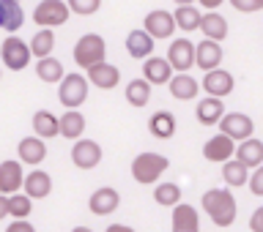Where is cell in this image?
<instances>
[{"mask_svg": "<svg viewBox=\"0 0 263 232\" xmlns=\"http://www.w3.org/2000/svg\"><path fill=\"white\" fill-rule=\"evenodd\" d=\"M203 210L217 227H230L236 221V197L230 194V188H209L203 194Z\"/></svg>", "mask_w": 263, "mask_h": 232, "instance_id": "1", "label": "cell"}, {"mask_svg": "<svg viewBox=\"0 0 263 232\" xmlns=\"http://www.w3.org/2000/svg\"><path fill=\"white\" fill-rule=\"evenodd\" d=\"M167 167H170L167 156H162V153H137L135 161H132V178H135L140 186H151L167 172Z\"/></svg>", "mask_w": 263, "mask_h": 232, "instance_id": "2", "label": "cell"}, {"mask_svg": "<svg viewBox=\"0 0 263 232\" xmlns=\"http://www.w3.org/2000/svg\"><path fill=\"white\" fill-rule=\"evenodd\" d=\"M58 101H61L66 110H80L88 98V79L82 74H63L61 82H58Z\"/></svg>", "mask_w": 263, "mask_h": 232, "instance_id": "3", "label": "cell"}, {"mask_svg": "<svg viewBox=\"0 0 263 232\" xmlns=\"http://www.w3.org/2000/svg\"><path fill=\"white\" fill-rule=\"evenodd\" d=\"M104 55H107V44L99 33H85V36H80V41L74 44V63H77L80 69L102 63Z\"/></svg>", "mask_w": 263, "mask_h": 232, "instance_id": "4", "label": "cell"}, {"mask_svg": "<svg viewBox=\"0 0 263 232\" xmlns=\"http://www.w3.org/2000/svg\"><path fill=\"white\" fill-rule=\"evenodd\" d=\"M69 6L63 0H41V3L33 8V22L39 28H58V25H66L69 22Z\"/></svg>", "mask_w": 263, "mask_h": 232, "instance_id": "5", "label": "cell"}, {"mask_svg": "<svg viewBox=\"0 0 263 232\" xmlns=\"http://www.w3.org/2000/svg\"><path fill=\"white\" fill-rule=\"evenodd\" d=\"M0 57H3L6 69L22 71V69H28V63H30V49L16 33H11L6 41H0Z\"/></svg>", "mask_w": 263, "mask_h": 232, "instance_id": "6", "label": "cell"}, {"mask_svg": "<svg viewBox=\"0 0 263 232\" xmlns=\"http://www.w3.org/2000/svg\"><path fill=\"white\" fill-rule=\"evenodd\" d=\"M219 131H222L225 137H230L233 142H241V139L252 137L255 123H252L250 115H241V112H228V115H222V118H219Z\"/></svg>", "mask_w": 263, "mask_h": 232, "instance_id": "7", "label": "cell"}, {"mask_svg": "<svg viewBox=\"0 0 263 232\" xmlns=\"http://www.w3.org/2000/svg\"><path fill=\"white\" fill-rule=\"evenodd\" d=\"M102 145L93 142V139H77L71 147V161L77 170H93L102 164Z\"/></svg>", "mask_w": 263, "mask_h": 232, "instance_id": "8", "label": "cell"}, {"mask_svg": "<svg viewBox=\"0 0 263 232\" xmlns=\"http://www.w3.org/2000/svg\"><path fill=\"white\" fill-rule=\"evenodd\" d=\"M143 30H145L154 41L170 38V36H173V30H176L173 14H170V11H164V8H154V11H148V14H145V19H143Z\"/></svg>", "mask_w": 263, "mask_h": 232, "instance_id": "9", "label": "cell"}, {"mask_svg": "<svg viewBox=\"0 0 263 232\" xmlns=\"http://www.w3.org/2000/svg\"><path fill=\"white\" fill-rule=\"evenodd\" d=\"M164 60L170 63V69L173 71H189L195 66V44L189 38H176L170 44V49H167V57Z\"/></svg>", "mask_w": 263, "mask_h": 232, "instance_id": "10", "label": "cell"}, {"mask_svg": "<svg viewBox=\"0 0 263 232\" xmlns=\"http://www.w3.org/2000/svg\"><path fill=\"white\" fill-rule=\"evenodd\" d=\"M200 90H205V93L214 96V98H225V96L233 93V74L225 71V69L205 71V77L200 82Z\"/></svg>", "mask_w": 263, "mask_h": 232, "instance_id": "11", "label": "cell"}, {"mask_svg": "<svg viewBox=\"0 0 263 232\" xmlns=\"http://www.w3.org/2000/svg\"><path fill=\"white\" fill-rule=\"evenodd\" d=\"M118 205H121V194L110 186L96 188V192L90 194V200H88V208H90L93 216H110V213L118 210Z\"/></svg>", "mask_w": 263, "mask_h": 232, "instance_id": "12", "label": "cell"}, {"mask_svg": "<svg viewBox=\"0 0 263 232\" xmlns=\"http://www.w3.org/2000/svg\"><path fill=\"white\" fill-rule=\"evenodd\" d=\"M88 79L93 82V88H102V90H112L115 85L121 82V71H118V66H112V63H93V66H88Z\"/></svg>", "mask_w": 263, "mask_h": 232, "instance_id": "13", "label": "cell"}, {"mask_svg": "<svg viewBox=\"0 0 263 232\" xmlns=\"http://www.w3.org/2000/svg\"><path fill=\"white\" fill-rule=\"evenodd\" d=\"M22 192L28 194L30 200H44V197L52 194V178H49L44 170H33L22 178Z\"/></svg>", "mask_w": 263, "mask_h": 232, "instance_id": "14", "label": "cell"}, {"mask_svg": "<svg viewBox=\"0 0 263 232\" xmlns=\"http://www.w3.org/2000/svg\"><path fill=\"white\" fill-rule=\"evenodd\" d=\"M233 159L241 161L247 170L260 167V164H263V142H260V139H255V137L241 139V142L236 145V151H233Z\"/></svg>", "mask_w": 263, "mask_h": 232, "instance_id": "15", "label": "cell"}, {"mask_svg": "<svg viewBox=\"0 0 263 232\" xmlns=\"http://www.w3.org/2000/svg\"><path fill=\"white\" fill-rule=\"evenodd\" d=\"M233 151H236V142L225 134L211 137L209 142L203 145V156H205V161H211V164H222V161L233 159Z\"/></svg>", "mask_w": 263, "mask_h": 232, "instance_id": "16", "label": "cell"}, {"mask_svg": "<svg viewBox=\"0 0 263 232\" xmlns=\"http://www.w3.org/2000/svg\"><path fill=\"white\" fill-rule=\"evenodd\" d=\"M22 164L16 159H8V161H0V194H14L22 188Z\"/></svg>", "mask_w": 263, "mask_h": 232, "instance_id": "17", "label": "cell"}, {"mask_svg": "<svg viewBox=\"0 0 263 232\" xmlns=\"http://www.w3.org/2000/svg\"><path fill=\"white\" fill-rule=\"evenodd\" d=\"M173 77V69L164 57H156V55H148L145 63H143V79L148 85H167V79Z\"/></svg>", "mask_w": 263, "mask_h": 232, "instance_id": "18", "label": "cell"}, {"mask_svg": "<svg viewBox=\"0 0 263 232\" xmlns=\"http://www.w3.org/2000/svg\"><path fill=\"white\" fill-rule=\"evenodd\" d=\"M197 28H200V33L209 41H219L228 36V19L222 16L219 11H205V14H200V22H197Z\"/></svg>", "mask_w": 263, "mask_h": 232, "instance_id": "19", "label": "cell"}, {"mask_svg": "<svg viewBox=\"0 0 263 232\" xmlns=\"http://www.w3.org/2000/svg\"><path fill=\"white\" fill-rule=\"evenodd\" d=\"M195 63H197V69H203V71L219 69V63H222V47L217 44V41L203 38L200 44L195 47Z\"/></svg>", "mask_w": 263, "mask_h": 232, "instance_id": "20", "label": "cell"}, {"mask_svg": "<svg viewBox=\"0 0 263 232\" xmlns=\"http://www.w3.org/2000/svg\"><path fill=\"white\" fill-rule=\"evenodd\" d=\"M16 153H20V164H30V167H36L47 159V145L44 139L39 137H25L20 139V145H16Z\"/></svg>", "mask_w": 263, "mask_h": 232, "instance_id": "21", "label": "cell"}, {"mask_svg": "<svg viewBox=\"0 0 263 232\" xmlns=\"http://www.w3.org/2000/svg\"><path fill=\"white\" fill-rule=\"evenodd\" d=\"M173 232H200V219L192 205H173Z\"/></svg>", "mask_w": 263, "mask_h": 232, "instance_id": "22", "label": "cell"}, {"mask_svg": "<svg viewBox=\"0 0 263 232\" xmlns=\"http://www.w3.org/2000/svg\"><path fill=\"white\" fill-rule=\"evenodd\" d=\"M82 131H85V115L80 110H66L61 118H58V137L80 139Z\"/></svg>", "mask_w": 263, "mask_h": 232, "instance_id": "23", "label": "cell"}, {"mask_svg": "<svg viewBox=\"0 0 263 232\" xmlns=\"http://www.w3.org/2000/svg\"><path fill=\"white\" fill-rule=\"evenodd\" d=\"M167 88H170V96L178 98V101H192V98L197 96V90H200V85H197L195 77H189L186 71L176 74V77L167 79Z\"/></svg>", "mask_w": 263, "mask_h": 232, "instance_id": "24", "label": "cell"}, {"mask_svg": "<svg viewBox=\"0 0 263 232\" xmlns=\"http://www.w3.org/2000/svg\"><path fill=\"white\" fill-rule=\"evenodd\" d=\"M225 115V104H222V98H214V96H205L197 101V110H195V118L200 126H214V123H219V118Z\"/></svg>", "mask_w": 263, "mask_h": 232, "instance_id": "25", "label": "cell"}, {"mask_svg": "<svg viewBox=\"0 0 263 232\" xmlns=\"http://www.w3.org/2000/svg\"><path fill=\"white\" fill-rule=\"evenodd\" d=\"M148 131L156 137V139H170L176 134V115L167 112V110H159L148 118Z\"/></svg>", "mask_w": 263, "mask_h": 232, "instance_id": "26", "label": "cell"}, {"mask_svg": "<svg viewBox=\"0 0 263 232\" xmlns=\"http://www.w3.org/2000/svg\"><path fill=\"white\" fill-rule=\"evenodd\" d=\"M126 52L137 60H145L148 55H154V38L145 30H132L126 36Z\"/></svg>", "mask_w": 263, "mask_h": 232, "instance_id": "27", "label": "cell"}, {"mask_svg": "<svg viewBox=\"0 0 263 232\" xmlns=\"http://www.w3.org/2000/svg\"><path fill=\"white\" fill-rule=\"evenodd\" d=\"M0 8H3V30L11 36L25 25V11L20 0H0Z\"/></svg>", "mask_w": 263, "mask_h": 232, "instance_id": "28", "label": "cell"}, {"mask_svg": "<svg viewBox=\"0 0 263 232\" xmlns=\"http://www.w3.org/2000/svg\"><path fill=\"white\" fill-rule=\"evenodd\" d=\"M33 131L36 134L33 137H39V139H52V137H58V118L52 112H47V110H39L36 115H33Z\"/></svg>", "mask_w": 263, "mask_h": 232, "instance_id": "29", "label": "cell"}, {"mask_svg": "<svg viewBox=\"0 0 263 232\" xmlns=\"http://www.w3.org/2000/svg\"><path fill=\"white\" fill-rule=\"evenodd\" d=\"M222 178H225V183H228L230 188H241V186H247L250 170H247L241 161L228 159V161H222Z\"/></svg>", "mask_w": 263, "mask_h": 232, "instance_id": "30", "label": "cell"}, {"mask_svg": "<svg viewBox=\"0 0 263 232\" xmlns=\"http://www.w3.org/2000/svg\"><path fill=\"white\" fill-rule=\"evenodd\" d=\"M30 57H47V55H52V49H55V33L52 28H41L36 36L30 38Z\"/></svg>", "mask_w": 263, "mask_h": 232, "instance_id": "31", "label": "cell"}, {"mask_svg": "<svg viewBox=\"0 0 263 232\" xmlns=\"http://www.w3.org/2000/svg\"><path fill=\"white\" fill-rule=\"evenodd\" d=\"M36 77L41 82H61L63 77V66L58 57L52 55H47V57H39V63H36Z\"/></svg>", "mask_w": 263, "mask_h": 232, "instance_id": "32", "label": "cell"}, {"mask_svg": "<svg viewBox=\"0 0 263 232\" xmlns=\"http://www.w3.org/2000/svg\"><path fill=\"white\" fill-rule=\"evenodd\" d=\"M6 208H8V216L11 219H28L30 210H33V200L25 192L22 194L14 192V194L6 197Z\"/></svg>", "mask_w": 263, "mask_h": 232, "instance_id": "33", "label": "cell"}, {"mask_svg": "<svg viewBox=\"0 0 263 232\" xmlns=\"http://www.w3.org/2000/svg\"><path fill=\"white\" fill-rule=\"evenodd\" d=\"M126 101L132 107H145L148 101H151V85H148L145 79H132L126 85Z\"/></svg>", "mask_w": 263, "mask_h": 232, "instance_id": "34", "label": "cell"}, {"mask_svg": "<svg viewBox=\"0 0 263 232\" xmlns=\"http://www.w3.org/2000/svg\"><path fill=\"white\" fill-rule=\"evenodd\" d=\"M173 22H176V28H181L184 33H192V30H197L200 11H197L195 6H178L176 14H173Z\"/></svg>", "mask_w": 263, "mask_h": 232, "instance_id": "35", "label": "cell"}, {"mask_svg": "<svg viewBox=\"0 0 263 232\" xmlns=\"http://www.w3.org/2000/svg\"><path fill=\"white\" fill-rule=\"evenodd\" d=\"M154 200H156V205H162V208H173V205L181 202V188L176 183H159L154 188Z\"/></svg>", "mask_w": 263, "mask_h": 232, "instance_id": "36", "label": "cell"}, {"mask_svg": "<svg viewBox=\"0 0 263 232\" xmlns=\"http://www.w3.org/2000/svg\"><path fill=\"white\" fill-rule=\"evenodd\" d=\"M71 14H80V16H90L102 8V0H66Z\"/></svg>", "mask_w": 263, "mask_h": 232, "instance_id": "37", "label": "cell"}, {"mask_svg": "<svg viewBox=\"0 0 263 232\" xmlns=\"http://www.w3.org/2000/svg\"><path fill=\"white\" fill-rule=\"evenodd\" d=\"M247 183H250V188H252V194H255V197H263V164H260V167H255V170L250 172Z\"/></svg>", "mask_w": 263, "mask_h": 232, "instance_id": "38", "label": "cell"}, {"mask_svg": "<svg viewBox=\"0 0 263 232\" xmlns=\"http://www.w3.org/2000/svg\"><path fill=\"white\" fill-rule=\"evenodd\" d=\"M230 6H233L236 11H241V14H255V11L263 8V0H230Z\"/></svg>", "mask_w": 263, "mask_h": 232, "instance_id": "39", "label": "cell"}, {"mask_svg": "<svg viewBox=\"0 0 263 232\" xmlns=\"http://www.w3.org/2000/svg\"><path fill=\"white\" fill-rule=\"evenodd\" d=\"M6 232H36V227H33L30 221H25V219H16V221H11V224H8Z\"/></svg>", "mask_w": 263, "mask_h": 232, "instance_id": "40", "label": "cell"}, {"mask_svg": "<svg viewBox=\"0 0 263 232\" xmlns=\"http://www.w3.org/2000/svg\"><path fill=\"white\" fill-rule=\"evenodd\" d=\"M250 229L252 232H263V208H258L250 219Z\"/></svg>", "mask_w": 263, "mask_h": 232, "instance_id": "41", "label": "cell"}, {"mask_svg": "<svg viewBox=\"0 0 263 232\" xmlns=\"http://www.w3.org/2000/svg\"><path fill=\"white\" fill-rule=\"evenodd\" d=\"M197 3H200L205 11H217L219 8V3H225V0H197Z\"/></svg>", "mask_w": 263, "mask_h": 232, "instance_id": "42", "label": "cell"}, {"mask_svg": "<svg viewBox=\"0 0 263 232\" xmlns=\"http://www.w3.org/2000/svg\"><path fill=\"white\" fill-rule=\"evenodd\" d=\"M104 232H135V229H132V227H126V224H110V227H107Z\"/></svg>", "mask_w": 263, "mask_h": 232, "instance_id": "43", "label": "cell"}, {"mask_svg": "<svg viewBox=\"0 0 263 232\" xmlns=\"http://www.w3.org/2000/svg\"><path fill=\"white\" fill-rule=\"evenodd\" d=\"M8 216V208H6V194H0V219Z\"/></svg>", "mask_w": 263, "mask_h": 232, "instance_id": "44", "label": "cell"}, {"mask_svg": "<svg viewBox=\"0 0 263 232\" xmlns=\"http://www.w3.org/2000/svg\"><path fill=\"white\" fill-rule=\"evenodd\" d=\"M71 232H93V229H90V227H74Z\"/></svg>", "mask_w": 263, "mask_h": 232, "instance_id": "45", "label": "cell"}, {"mask_svg": "<svg viewBox=\"0 0 263 232\" xmlns=\"http://www.w3.org/2000/svg\"><path fill=\"white\" fill-rule=\"evenodd\" d=\"M176 3H178V6H192L195 0H176Z\"/></svg>", "mask_w": 263, "mask_h": 232, "instance_id": "46", "label": "cell"}, {"mask_svg": "<svg viewBox=\"0 0 263 232\" xmlns=\"http://www.w3.org/2000/svg\"><path fill=\"white\" fill-rule=\"evenodd\" d=\"M0 30H3V8H0Z\"/></svg>", "mask_w": 263, "mask_h": 232, "instance_id": "47", "label": "cell"}]
</instances>
